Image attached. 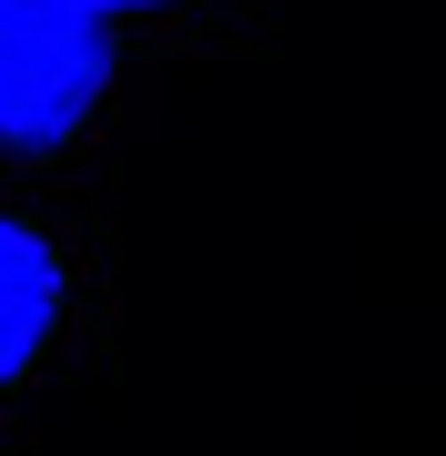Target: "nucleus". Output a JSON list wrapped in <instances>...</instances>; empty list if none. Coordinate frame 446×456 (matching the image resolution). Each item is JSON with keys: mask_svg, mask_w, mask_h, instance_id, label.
Wrapping results in <instances>:
<instances>
[{"mask_svg": "<svg viewBox=\"0 0 446 456\" xmlns=\"http://www.w3.org/2000/svg\"><path fill=\"white\" fill-rule=\"evenodd\" d=\"M112 82V20L82 0H0V152H51Z\"/></svg>", "mask_w": 446, "mask_h": 456, "instance_id": "f257e3e1", "label": "nucleus"}, {"mask_svg": "<svg viewBox=\"0 0 446 456\" xmlns=\"http://www.w3.org/2000/svg\"><path fill=\"white\" fill-rule=\"evenodd\" d=\"M51 325H61V254L0 213V386L51 345Z\"/></svg>", "mask_w": 446, "mask_h": 456, "instance_id": "f03ea898", "label": "nucleus"}, {"mask_svg": "<svg viewBox=\"0 0 446 456\" xmlns=\"http://www.w3.org/2000/svg\"><path fill=\"white\" fill-rule=\"evenodd\" d=\"M92 20H122V11H173V0H82Z\"/></svg>", "mask_w": 446, "mask_h": 456, "instance_id": "7ed1b4c3", "label": "nucleus"}]
</instances>
